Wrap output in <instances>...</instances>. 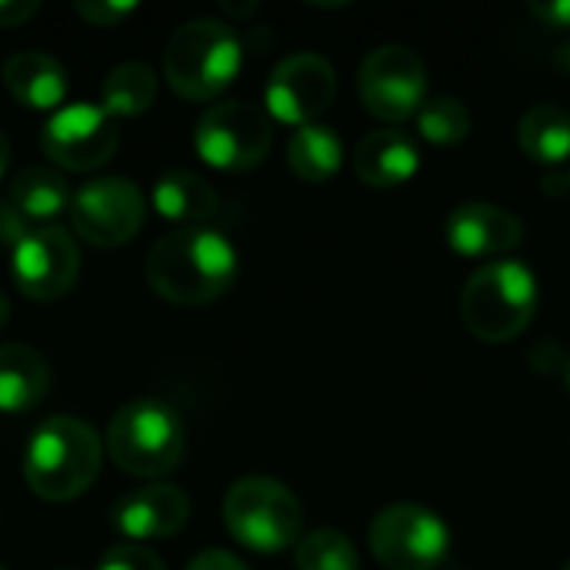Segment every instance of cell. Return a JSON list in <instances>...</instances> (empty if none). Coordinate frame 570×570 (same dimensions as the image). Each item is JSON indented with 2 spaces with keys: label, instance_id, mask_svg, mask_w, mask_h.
I'll use <instances>...</instances> for the list:
<instances>
[{
  "label": "cell",
  "instance_id": "obj_11",
  "mask_svg": "<svg viewBox=\"0 0 570 570\" xmlns=\"http://www.w3.org/2000/svg\"><path fill=\"white\" fill-rule=\"evenodd\" d=\"M40 144L50 167L87 174L117 154L120 127L100 104H67L50 114Z\"/></svg>",
  "mask_w": 570,
  "mask_h": 570
},
{
  "label": "cell",
  "instance_id": "obj_30",
  "mask_svg": "<svg viewBox=\"0 0 570 570\" xmlns=\"http://www.w3.org/2000/svg\"><path fill=\"white\" fill-rule=\"evenodd\" d=\"M187 570H247V564L237 558V554H230V551H204V554H197Z\"/></svg>",
  "mask_w": 570,
  "mask_h": 570
},
{
  "label": "cell",
  "instance_id": "obj_34",
  "mask_svg": "<svg viewBox=\"0 0 570 570\" xmlns=\"http://www.w3.org/2000/svg\"><path fill=\"white\" fill-rule=\"evenodd\" d=\"M558 60H561V63H564V67H568V70H570V43H568V47H564V50H561V57H558Z\"/></svg>",
  "mask_w": 570,
  "mask_h": 570
},
{
  "label": "cell",
  "instance_id": "obj_10",
  "mask_svg": "<svg viewBox=\"0 0 570 570\" xmlns=\"http://www.w3.org/2000/svg\"><path fill=\"white\" fill-rule=\"evenodd\" d=\"M147 217L140 187L127 177H100L83 184L70 200V224L90 247H124Z\"/></svg>",
  "mask_w": 570,
  "mask_h": 570
},
{
  "label": "cell",
  "instance_id": "obj_3",
  "mask_svg": "<svg viewBox=\"0 0 570 570\" xmlns=\"http://www.w3.org/2000/svg\"><path fill=\"white\" fill-rule=\"evenodd\" d=\"M240 37L217 17L180 23L164 47V77L170 90L187 100H210L224 94L240 73Z\"/></svg>",
  "mask_w": 570,
  "mask_h": 570
},
{
  "label": "cell",
  "instance_id": "obj_19",
  "mask_svg": "<svg viewBox=\"0 0 570 570\" xmlns=\"http://www.w3.org/2000/svg\"><path fill=\"white\" fill-rule=\"evenodd\" d=\"M7 200L20 210V217L30 227H50L63 210H70L73 194L60 170H53L47 164H33L13 177Z\"/></svg>",
  "mask_w": 570,
  "mask_h": 570
},
{
  "label": "cell",
  "instance_id": "obj_26",
  "mask_svg": "<svg viewBox=\"0 0 570 570\" xmlns=\"http://www.w3.org/2000/svg\"><path fill=\"white\" fill-rule=\"evenodd\" d=\"M97 570H167V568H164V561H160L154 551L140 548V544H117V548L104 551V558H100Z\"/></svg>",
  "mask_w": 570,
  "mask_h": 570
},
{
  "label": "cell",
  "instance_id": "obj_8",
  "mask_svg": "<svg viewBox=\"0 0 570 570\" xmlns=\"http://www.w3.org/2000/svg\"><path fill=\"white\" fill-rule=\"evenodd\" d=\"M367 544L384 570H434L451 551V534L434 511L401 501L371 521Z\"/></svg>",
  "mask_w": 570,
  "mask_h": 570
},
{
  "label": "cell",
  "instance_id": "obj_5",
  "mask_svg": "<svg viewBox=\"0 0 570 570\" xmlns=\"http://www.w3.org/2000/svg\"><path fill=\"white\" fill-rule=\"evenodd\" d=\"M187 451V431L180 414L157 397L127 401L107 424V454L110 461L134 478H164L170 474Z\"/></svg>",
  "mask_w": 570,
  "mask_h": 570
},
{
  "label": "cell",
  "instance_id": "obj_20",
  "mask_svg": "<svg viewBox=\"0 0 570 570\" xmlns=\"http://www.w3.org/2000/svg\"><path fill=\"white\" fill-rule=\"evenodd\" d=\"M157 214L180 227H204L217 214V190L194 170H167L157 177L150 194Z\"/></svg>",
  "mask_w": 570,
  "mask_h": 570
},
{
  "label": "cell",
  "instance_id": "obj_37",
  "mask_svg": "<svg viewBox=\"0 0 570 570\" xmlns=\"http://www.w3.org/2000/svg\"><path fill=\"white\" fill-rule=\"evenodd\" d=\"M0 570H3V568H0Z\"/></svg>",
  "mask_w": 570,
  "mask_h": 570
},
{
  "label": "cell",
  "instance_id": "obj_27",
  "mask_svg": "<svg viewBox=\"0 0 570 570\" xmlns=\"http://www.w3.org/2000/svg\"><path fill=\"white\" fill-rule=\"evenodd\" d=\"M73 10L90 27H117L124 17H130L137 10V3L134 0H80V3H73Z\"/></svg>",
  "mask_w": 570,
  "mask_h": 570
},
{
  "label": "cell",
  "instance_id": "obj_18",
  "mask_svg": "<svg viewBox=\"0 0 570 570\" xmlns=\"http://www.w3.org/2000/svg\"><path fill=\"white\" fill-rule=\"evenodd\" d=\"M50 391L47 361L27 344H0V414H23Z\"/></svg>",
  "mask_w": 570,
  "mask_h": 570
},
{
  "label": "cell",
  "instance_id": "obj_31",
  "mask_svg": "<svg viewBox=\"0 0 570 570\" xmlns=\"http://www.w3.org/2000/svg\"><path fill=\"white\" fill-rule=\"evenodd\" d=\"M40 10L37 0H0V27H20Z\"/></svg>",
  "mask_w": 570,
  "mask_h": 570
},
{
  "label": "cell",
  "instance_id": "obj_33",
  "mask_svg": "<svg viewBox=\"0 0 570 570\" xmlns=\"http://www.w3.org/2000/svg\"><path fill=\"white\" fill-rule=\"evenodd\" d=\"M7 321H10V301H7V297L0 294V327H3Z\"/></svg>",
  "mask_w": 570,
  "mask_h": 570
},
{
  "label": "cell",
  "instance_id": "obj_6",
  "mask_svg": "<svg viewBox=\"0 0 570 570\" xmlns=\"http://www.w3.org/2000/svg\"><path fill=\"white\" fill-rule=\"evenodd\" d=\"M224 524L237 544L257 554H277L301 541L304 508L287 484L250 474L230 484L224 498Z\"/></svg>",
  "mask_w": 570,
  "mask_h": 570
},
{
  "label": "cell",
  "instance_id": "obj_23",
  "mask_svg": "<svg viewBox=\"0 0 570 570\" xmlns=\"http://www.w3.org/2000/svg\"><path fill=\"white\" fill-rule=\"evenodd\" d=\"M157 97V73L140 63V60H127L117 63L104 83H100V107L117 120V117H140Z\"/></svg>",
  "mask_w": 570,
  "mask_h": 570
},
{
  "label": "cell",
  "instance_id": "obj_17",
  "mask_svg": "<svg viewBox=\"0 0 570 570\" xmlns=\"http://www.w3.org/2000/svg\"><path fill=\"white\" fill-rule=\"evenodd\" d=\"M10 97L30 110H60L67 97V70L43 50H20L3 63Z\"/></svg>",
  "mask_w": 570,
  "mask_h": 570
},
{
  "label": "cell",
  "instance_id": "obj_13",
  "mask_svg": "<svg viewBox=\"0 0 570 570\" xmlns=\"http://www.w3.org/2000/svg\"><path fill=\"white\" fill-rule=\"evenodd\" d=\"M10 274L23 297L30 301H57L63 297L80 274V250L70 230L50 224L30 230L10 250Z\"/></svg>",
  "mask_w": 570,
  "mask_h": 570
},
{
  "label": "cell",
  "instance_id": "obj_21",
  "mask_svg": "<svg viewBox=\"0 0 570 570\" xmlns=\"http://www.w3.org/2000/svg\"><path fill=\"white\" fill-rule=\"evenodd\" d=\"M521 150L544 167H558L570 157V110L561 104H534L518 120Z\"/></svg>",
  "mask_w": 570,
  "mask_h": 570
},
{
  "label": "cell",
  "instance_id": "obj_22",
  "mask_svg": "<svg viewBox=\"0 0 570 570\" xmlns=\"http://www.w3.org/2000/svg\"><path fill=\"white\" fill-rule=\"evenodd\" d=\"M287 164L291 170L307 180V184H324L331 180L341 164H344V144L334 127L324 124H307L297 127L291 144H287Z\"/></svg>",
  "mask_w": 570,
  "mask_h": 570
},
{
  "label": "cell",
  "instance_id": "obj_35",
  "mask_svg": "<svg viewBox=\"0 0 570 570\" xmlns=\"http://www.w3.org/2000/svg\"><path fill=\"white\" fill-rule=\"evenodd\" d=\"M564 381H568V391H570V357H568V364H564Z\"/></svg>",
  "mask_w": 570,
  "mask_h": 570
},
{
  "label": "cell",
  "instance_id": "obj_32",
  "mask_svg": "<svg viewBox=\"0 0 570 570\" xmlns=\"http://www.w3.org/2000/svg\"><path fill=\"white\" fill-rule=\"evenodd\" d=\"M7 164H10V140H7L3 130H0V177H3V170H7Z\"/></svg>",
  "mask_w": 570,
  "mask_h": 570
},
{
  "label": "cell",
  "instance_id": "obj_14",
  "mask_svg": "<svg viewBox=\"0 0 570 570\" xmlns=\"http://www.w3.org/2000/svg\"><path fill=\"white\" fill-rule=\"evenodd\" d=\"M190 518V501L180 488L150 481L114 504V528L134 541H167L184 531Z\"/></svg>",
  "mask_w": 570,
  "mask_h": 570
},
{
  "label": "cell",
  "instance_id": "obj_1",
  "mask_svg": "<svg viewBox=\"0 0 570 570\" xmlns=\"http://www.w3.org/2000/svg\"><path fill=\"white\" fill-rule=\"evenodd\" d=\"M234 244L210 227H177L147 250L150 291L177 307H200L217 301L237 281Z\"/></svg>",
  "mask_w": 570,
  "mask_h": 570
},
{
  "label": "cell",
  "instance_id": "obj_36",
  "mask_svg": "<svg viewBox=\"0 0 570 570\" xmlns=\"http://www.w3.org/2000/svg\"><path fill=\"white\" fill-rule=\"evenodd\" d=\"M564 570H570V561H568V564H564Z\"/></svg>",
  "mask_w": 570,
  "mask_h": 570
},
{
  "label": "cell",
  "instance_id": "obj_7",
  "mask_svg": "<svg viewBox=\"0 0 570 570\" xmlns=\"http://www.w3.org/2000/svg\"><path fill=\"white\" fill-rule=\"evenodd\" d=\"M271 114L250 100H224L207 107L194 130V147L200 160L227 174L254 170L271 154Z\"/></svg>",
  "mask_w": 570,
  "mask_h": 570
},
{
  "label": "cell",
  "instance_id": "obj_16",
  "mask_svg": "<svg viewBox=\"0 0 570 570\" xmlns=\"http://www.w3.org/2000/svg\"><path fill=\"white\" fill-rule=\"evenodd\" d=\"M421 167V147L401 127H377L364 134L354 150V174L374 190H394L407 184Z\"/></svg>",
  "mask_w": 570,
  "mask_h": 570
},
{
  "label": "cell",
  "instance_id": "obj_12",
  "mask_svg": "<svg viewBox=\"0 0 570 570\" xmlns=\"http://www.w3.org/2000/svg\"><path fill=\"white\" fill-rule=\"evenodd\" d=\"M334 97H337V70L327 57L314 50H297L277 60L264 90L267 114L294 127L314 124L334 104Z\"/></svg>",
  "mask_w": 570,
  "mask_h": 570
},
{
  "label": "cell",
  "instance_id": "obj_15",
  "mask_svg": "<svg viewBox=\"0 0 570 570\" xmlns=\"http://www.w3.org/2000/svg\"><path fill=\"white\" fill-rule=\"evenodd\" d=\"M444 230H448V244L464 257H498L524 240L521 217L488 200L458 204L448 214Z\"/></svg>",
  "mask_w": 570,
  "mask_h": 570
},
{
  "label": "cell",
  "instance_id": "obj_29",
  "mask_svg": "<svg viewBox=\"0 0 570 570\" xmlns=\"http://www.w3.org/2000/svg\"><path fill=\"white\" fill-rule=\"evenodd\" d=\"M528 10H531L534 20L548 23L551 30H568L570 27V0H548V3L531 0Z\"/></svg>",
  "mask_w": 570,
  "mask_h": 570
},
{
  "label": "cell",
  "instance_id": "obj_24",
  "mask_svg": "<svg viewBox=\"0 0 570 570\" xmlns=\"http://www.w3.org/2000/svg\"><path fill=\"white\" fill-rule=\"evenodd\" d=\"M294 568L297 570H361L357 548L344 531L321 528L297 541L294 548Z\"/></svg>",
  "mask_w": 570,
  "mask_h": 570
},
{
  "label": "cell",
  "instance_id": "obj_4",
  "mask_svg": "<svg viewBox=\"0 0 570 570\" xmlns=\"http://www.w3.org/2000/svg\"><path fill=\"white\" fill-rule=\"evenodd\" d=\"M538 314V277L521 261H494L474 271L461 291V321L484 344H508Z\"/></svg>",
  "mask_w": 570,
  "mask_h": 570
},
{
  "label": "cell",
  "instance_id": "obj_25",
  "mask_svg": "<svg viewBox=\"0 0 570 570\" xmlns=\"http://www.w3.org/2000/svg\"><path fill=\"white\" fill-rule=\"evenodd\" d=\"M417 130L424 140H431L438 147H454L471 134V110L464 100H458L451 94L428 97L424 107L417 110Z\"/></svg>",
  "mask_w": 570,
  "mask_h": 570
},
{
  "label": "cell",
  "instance_id": "obj_9",
  "mask_svg": "<svg viewBox=\"0 0 570 570\" xmlns=\"http://www.w3.org/2000/svg\"><path fill=\"white\" fill-rule=\"evenodd\" d=\"M357 94L377 120H411L428 100V67L417 50L404 43H381L361 60Z\"/></svg>",
  "mask_w": 570,
  "mask_h": 570
},
{
  "label": "cell",
  "instance_id": "obj_28",
  "mask_svg": "<svg viewBox=\"0 0 570 570\" xmlns=\"http://www.w3.org/2000/svg\"><path fill=\"white\" fill-rule=\"evenodd\" d=\"M30 230H37V227H30L10 200H0V244H10V250H13Z\"/></svg>",
  "mask_w": 570,
  "mask_h": 570
},
{
  "label": "cell",
  "instance_id": "obj_2",
  "mask_svg": "<svg viewBox=\"0 0 570 570\" xmlns=\"http://www.w3.org/2000/svg\"><path fill=\"white\" fill-rule=\"evenodd\" d=\"M104 444L87 421L57 414L43 421L23 454V478L27 488L50 504H63L80 498L100 471Z\"/></svg>",
  "mask_w": 570,
  "mask_h": 570
}]
</instances>
